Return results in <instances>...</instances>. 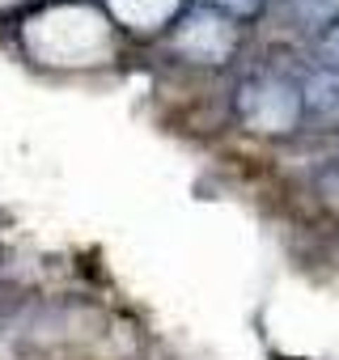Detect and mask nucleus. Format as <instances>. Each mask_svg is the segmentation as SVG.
<instances>
[{"label":"nucleus","mask_w":339,"mask_h":360,"mask_svg":"<svg viewBox=\"0 0 339 360\" xmlns=\"http://www.w3.org/2000/svg\"><path fill=\"white\" fill-rule=\"evenodd\" d=\"M26 43L39 60L47 64H94L110 51V34L102 13L85 9V5H64V9H47L43 18L30 22Z\"/></svg>","instance_id":"1"},{"label":"nucleus","mask_w":339,"mask_h":360,"mask_svg":"<svg viewBox=\"0 0 339 360\" xmlns=\"http://www.w3.org/2000/svg\"><path fill=\"white\" fill-rule=\"evenodd\" d=\"M179 47L200 56V60H221L229 51V26L217 22V18H196L183 34H179Z\"/></svg>","instance_id":"2"},{"label":"nucleus","mask_w":339,"mask_h":360,"mask_svg":"<svg viewBox=\"0 0 339 360\" xmlns=\"http://www.w3.org/2000/svg\"><path fill=\"white\" fill-rule=\"evenodd\" d=\"M293 115H297V106H293V98H288L284 85H267V89L250 94V119L259 127H288Z\"/></svg>","instance_id":"3"},{"label":"nucleus","mask_w":339,"mask_h":360,"mask_svg":"<svg viewBox=\"0 0 339 360\" xmlns=\"http://www.w3.org/2000/svg\"><path fill=\"white\" fill-rule=\"evenodd\" d=\"M179 0H110V9L127 22V26H161L174 13Z\"/></svg>","instance_id":"4"},{"label":"nucleus","mask_w":339,"mask_h":360,"mask_svg":"<svg viewBox=\"0 0 339 360\" xmlns=\"http://www.w3.org/2000/svg\"><path fill=\"white\" fill-rule=\"evenodd\" d=\"M309 106L318 115H339V77H314L309 81Z\"/></svg>","instance_id":"5"},{"label":"nucleus","mask_w":339,"mask_h":360,"mask_svg":"<svg viewBox=\"0 0 339 360\" xmlns=\"http://www.w3.org/2000/svg\"><path fill=\"white\" fill-rule=\"evenodd\" d=\"M297 9H301V18H309V22H322V18L339 13V0H297Z\"/></svg>","instance_id":"6"},{"label":"nucleus","mask_w":339,"mask_h":360,"mask_svg":"<svg viewBox=\"0 0 339 360\" xmlns=\"http://www.w3.org/2000/svg\"><path fill=\"white\" fill-rule=\"evenodd\" d=\"M225 5H234V9H255L259 0H225Z\"/></svg>","instance_id":"7"},{"label":"nucleus","mask_w":339,"mask_h":360,"mask_svg":"<svg viewBox=\"0 0 339 360\" xmlns=\"http://www.w3.org/2000/svg\"><path fill=\"white\" fill-rule=\"evenodd\" d=\"M331 56H335V60H339V34H335V39H331Z\"/></svg>","instance_id":"8"},{"label":"nucleus","mask_w":339,"mask_h":360,"mask_svg":"<svg viewBox=\"0 0 339 360\" xmlns=\"http://www.w3.org/2000/svg\"><path fill=\"white\" fill-rule=\"evenodd\" d=\"M0 5H9V0H0Z\"/></svg>","instance_id":"9"}]
</instances>
